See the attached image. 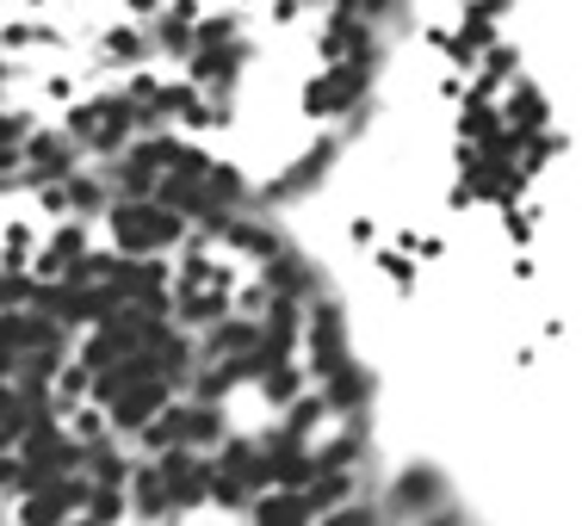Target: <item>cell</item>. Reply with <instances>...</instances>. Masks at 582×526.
Returning <instances> with one entry per match:
<instances>
[{
	"label": "cell",
	"mask_w": 582,
	"mask_h": 526,
	"mask_svg": "<svg viewBox=\"0 0 582 526\" xmlns=\"http://www.w3.org/2000/svg\"><path fill=\"white\" fill-rule=\"evenodd\" d=\"M68 495H75V490H44L32 508H25V520H56V514L68 508Z\"/></svg>",
	"instance_id": "obj_4"
},
{
	"label": "cell",
	"mask_w": 582,
	"mask_h": 526,
	"mask_svg": "<svg viewBox=\"0 0 582 526\" xmlns=\"http://www.w3.org/2000/svg\"><path fill=\"white\" fill-rule=\"evenodd\" d=\"M112 230H118V242L125 248H156L173 235V217L168 211H149V204H125V211L112 217Z\"/></svg>",
	"instance_id": "obj_1"
},
{
	"label": "cell",
	"mask_w": 582,
	"mask_h": 526,
	"mask_svg": "<svg viewBox=\"0 0 582 526\" xmlns=\"http://www.w3.org/2000/svg\"><path fill=\"white\" fill-rule=\"evenodd\" d=\"M0 428L19 433V397H7V390H0Z\"/></svg>",
	"instance_id": "obj_6"
},
{
	"label": "cell",
	"mask_w": 582,
	"mask_h": 526,
	"mask_svg": "<svg viewBox=\"0 0 582 526\" xmlns=\"http://www.w3.org/2000/svg\"><path fill=\"white\" fill-rule=\"evenodd\" d=\"M112 402H118V421H149L161 409V385H149V378H142V385H125Z\"/></svg>",
	"instance_id": "obj_2"
},
{
	"label": "cell",
	"mask_w": 582,
	"mask_h": 526,
	"mask_svg": "<svg viewBox=\"0 0 582 526\" xmlns=\"http://www.w3.org/2000/svg\"><path fill=\"white\" fill-rule=\"evenodd\" d=\"M261 514H267V520H304L310 508H304V502H267Z\"/></svg>",
	"instance_id": "obj_5"
},
{
	"label": "cell",
	"mask_w": 582,
	"mask_h": 526,
	"mask_svg": "<svg viewBox=\"0 0 582 526\" xmlns=\"http://www.w3.org/2000/svg\"><path fill=\"white\" fill-rule=\"evenodd\" d=\"M360 87V69H341V75H329L322 87H310V112H335L347 106V93Z\"/></svg>",
	"instance_id": "obj_3"
}]
</instances>
